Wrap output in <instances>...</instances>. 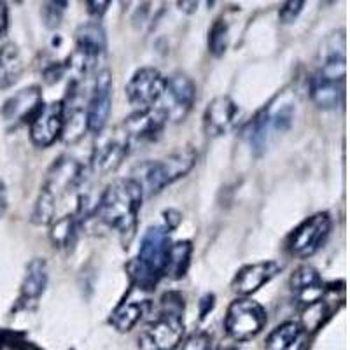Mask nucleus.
Wrapping results in <instances>:
<instances>
[{"label": "nucleus", "mask_w": 350, "mask_h": 350, "mask_svg": "<svg viewBox=\"0 0 350 350\" xmlns=\"http://www.w3.org/2000/svg\"><path fill=\"white\" fill-rule=\"evenodd\" d=\"M282 267L277 261L252 262L237 271L235 279L231 282V289L239 296H249L261 289L265 284L270 282L273 277L280 273Z\"/></svg>", "instance_id": "13"}, {"label": "nucleus", "mask_w": 350, "mask_h": 350, "mask_svg": "<svg viewBox=\"0 0 350 350\" xmlns=\"http://www.w3.org/2000/svg\"><path fill=\"white\" fill-rule=\"evenodd\" d=\"M208 53L215 58L223 56L226 53L228 46H230V27H228L226 20L223 18H217V20L212 23L211 30H208Z\"/></svg>", "instance_id": "26"}, {"label": "nucleus", "mask_w": 350, "mask_h": 350, "mask_svg": "<svg viewBox=\"0 0 350 350\" xmlns=\"http://www.w3.org/2000/svg\"><path fill=\"white\" fill-rule=\"evenodd\" d=\"M65 72V65L62 64H51L46 70H44V79L46 83H56V81H60V77L64 76Z\"/></svg>", "instance_id": "32"}, {"label": "nucleus", "mask_w": 350, "mask_h": 350, "mask_svg": "<svg viewBox=\"0 0 350 350\" xmlns=\"http://www.w3.org/2000/svg\"><path fill=\"white\" fill-rule=\"evenodd\" d=\"M214 303H215V296L214 295H205L200 301V319H205L207 317L208 312L214 308Z\"/></svg>", "instance_id": "34"}, {"label": "nucleus", "mask_w": 350, "mask_h": 350, "mask_svg": "<svg viewBox=\"0 0 350 350\" xmlns=\"http://www.w3.org/2000/svg\"><path fill=\"white\" fill-rule=\"evenodd\" d=\"M239 116V105L230 96H217L203 114V130L208 137H221L231 130Z\"/></svg>", "instance_id": "17"}, {"label": "nucleus", "mask_w": 350, "mask_h": 350, "mask_svg": "<svg viewBox=\"0 0 350 350\" xmlns=\"http://www.w3.org/2000/svg\"><path fill=\"white\" fill-rule=\"evenodd\" d=\"M128 151H130V142L124 135L123 128H118L114 133L104 137L100 142L95 144L92 154L93 172L98 175L111 174L123 163Z\"/></svg>", "instance_id": "12"}, {"label": "nucleus", "mask_w": 350, "mask_h": 350, "mask_svg": "<svg viewBox=\"0 0 350 350\" xmlns=\"http://www.w3.org/2000/svg\"><path fill=\"white\" fill-rule=\"evenodd\" d=\"M267 310L258 301L239 298L228 306L224 329L235 342H247L258 336L267 326Z\"/></svg>", "instance_id": "5"}, {"label": "nucleus", "mask_w": 350, "mask_h": 350, "mask_svg": "<svg viewBox=\"0 0 350 350\" xmlns=\"http://www.w3.org/2000/svg\"><path fill=\"white\" fill-rule=\"evenodd\" d=\"M165 124H167L165 116L152 105L151 109H144V111L131 114L121 128H123L124 135L131 146L133 142L154 140L161 133Z\"/></svg>", "instance_id": "14"}, {"label": "nucleus", "mask_w": 350, "mask_h": 350, "mask_svg": "<svg viewBox=\"0 0 350 350\" xmlns=\"http://www.w3.org/2000/svg\"><path fill=\"white\" fill-rule=\"evenodd\" d=\"M42 92L39 86L25 88L16 95L11 96L2 107L4 120L11 124L30 123L42 107Z\"/></svg>", "instance_id": "15"}, {"label": "nucleus", "mask_w": 350, "mask_h": 350, "mask_svg": "<svg viewBox=\"0 0 350 350\" xmlns=\"http://www.w3.org/2000/svg\"><path fill=\"white\" fill-rule=\"evenodd\" d=\"M56 212V196L49 189L42 186L39 193V198L36 202V207L32 212V223L44 226V224H51L53 217Z\"/></svg>", "instance_id": "27"}, {"label": "nucleus", "mask_w": 350, "mask_h": 350, "mask_svg": "<svg viewBox=\"0 0 350 350\" xmlns=\"http://www.w3.org/2000/svg\"><path fill=\"white\" fill-rule=\"evenodd\" d=\"M23 74V58L14 42L0 48V90H8L20 81Z\"/></svg>", "instance_id": "22"}, {"label": "nucleus", "mask_w": 350, "mask_h": 350, "mask_svg": "<svg viewBox=\"0 0 350 350\" xmlns=\"http://www.w3.org/2000/svg\"><path fill=\"white\" fill-rule=\"evenodd\" d=\"M310 96L314 104L324 111H333L343 104L345 96V79H333L315 72L310 77Z\"/></svg>", "instance_id": "19"}, {"label": "nucleus", "mask_w": 350, "mask_h": 350, "mask_svg": "<svg viewBox=\"0 0 350 350\" xmlns=\"http://www.w3.org/2000/svg\"><path fill=\"white\" fill-rule=\"evenodd\" d=\"M111 104H112V77L109 70L98 72V76L95 79V86L88 100L86 107V121L88 130L100 135L104 131L105 124H107L109 114H111Z\"/></svg>", "instance_id": "10"}, {"label": "nucleus", "mask_w": 350, "mask_h": 350, "mask_svg": "<svg viewBox=\"0 0 350 350\" xmlns=\"http://www.w3.org/2000/svg\"><path fill=\"white\" fill-rule=\"evenodd\" d=\"M226 350H242V349H239V347H230V349H226Z\"/></svg>", "instance_id": "39"}, {"label": "nucleus", "mask_w": 350, "mask_h": 350, "mask_svg": "<svg viewBox=\"0 0 350 350\" xmlns=\"http://www.w3.org/2000/svg\"><path fill=\"white\" fill-rule=\"evenodd\" d=\"M163 308L140 338L142 350H175L184 334V299L177 293L163 296Z\"/></svg>", "instance_id": "3"}, {"label": "nucleus", "mask_w": 350, "mask_h": 350, "mask_svg": "<svg viewBox=\"0 0 350 350\" xmlns=\"http://www.w3.org/2000/svg\"><path fill=\"white\" fill-rule=\"evenodd\" d=\"M79 219L76 214H68L64 217L56 219L51 224L49 239L55 249L60 251H70L77 240V231H79Z\"/></svg>", "instance_id": "24"}, {"label": "nucleus", "mask_w": 350, "mask_h": 350, "mask_svg": "<svg viewBox=\"0 0 350 350\" xmlns=\"http://www.w3.org/2000/svg\"><path fill=\"white\" fill-rule=\"evenodd\" d=\"M306 333L301 324L289 321L275 327L268 334L265 349L267 350H305L306 349Z\"/></svg>", "instance_id": "20"}, {"label": "nucleus", "mask_w": 350, "mask_h": 350, "mask_svg": "<svg viewBox=\"0 0 350 350\" xmlns=\"http://www.w3.org/2000/svg\"><path fill=\"white\" fill-rule=\"evenodd\" d=\"M212 336L205 331H198V333H193L186 342L183 343V349L180 350H212Z\"/></svg>", "instance_id": "30"}, {"label": "nucleus", "mask_w": 350, "mask_h": 350, "mask_svg": "<svg viewBox=\"0 0 350 350\" xmlns=\"http://www.w3.org/2000/svg\"><path fill=\"white\" fill-rule=\"evenodd\" d=\"M191 252L193 245L187 240H180V242H174L170 245L167 258V267H165V275H168L170 279H183L187 273L189 262H191Z\"/></svg>", "instance_id": "25"}, {"label": "nucleus", "mask_w": 350, "mask_h": 350, "mask_svg": "<svg viewBox=\"0 0 350 350\" xmlns=\"http://www.w3.org/2000/svg\"><path fill=\"white\" fill-rule=\"evenodd\" d=\"M289 286L293 291V296L303 308L324 298V293H326V286H324L319 271L308 265L299 267L295 273L291 275Z\"/></svg>", "instance_id": "18"}, {"label": "nucleus", "mask_w": 350, "mask_h": 350, "mask_svg": "<svg viewBox=\"0 0 350 350\" xmlns=\"http://www.w3.org/2000/svg\"><path fill=\"white\" fill-rule=\"evenodd\" d=\"M196 151L193 148L180 149L177 152H172L167 158L152 161V163L144 165L142 168V189H149V193H159L167 186L179 180L186 174L191 172V168L196 163Z\"/></svg>", "instance_id": "4"}, {"label": "nucleus", "mask_w": 350, "mask_h": 350, "mask_svg": "<svg viewBox=\"0 0 350 350\" xmlns=\"http://www.w3.org/2000/svg\"><path fill=\"white\" fill-rule=\"evenodd\" d=\"M303 5L305 2H299V0H291V2H284L280 5V11H279V18L282 23H293V21L298 20L299 12L303 11Z\"/></svg>", "instance_id": "31"}, {"label": "nucleus", "mask_w": 350, "mask_h": 350, "mask_svg": "<svg viewBox=\"0 0 350 350\" xmlns=\"http://www.w3.org/2000/svg\"><path fill=\"white\" fill-rule=\"evenodd\" d=\"M142 196V186L133 177L114 180L105 187V191L96 203V219L111 230L118 231L123 237L124 243H128L135 235Z\"/></svg>", "instance_id": "1"}, {"label": "nucleus", "mask_w": 350, "mask_h": 350, "mask_svg": "<svg viewBox=\"0 0 350 350\" xmlns=\"http://www.w3.org/2000/svg\"><path fill=\"white\" fill-rule=\"evenodd\" d=\"M165 88V77L158 68L144 67L137 70L126 84V96L131 105L144 111L156 105Z\"/></svg>", "instance_id": "9"}, {"label": "nucleus", "mask_w": 350, "mask_h": 350, "mask_svg": "<svg viewBox=\"0 0 350 350\" xmlns=\"http://www.w3.org/2000/svg\"><path fill=\"white\" fill-rule=\"evenodd\" d=\"M149 306H151V303L148 299H144V301H139V299H124V301H121L120 305L116 306L114 312L111 314V319H109V323L114 326V329L120 331V333H128L146 315V312L149 310Z\"/></svg>", "instance_id": "21"}, {"label": "nucleus", "mask_w": 350, "mask_h": 350, "mask_svg": "<svg viewBox=\"0 0 350 350\" xmlns=\"http://www.w3.org/2000/svg\"><path fill=\"white\" fill-rule=\"evenodd\" d=\"M8 211V196H5V187L4 184L0 183V217Z\"/></svg>", "instance_id": "37"}, {"label": "nucleus", "mask_w": 350, "mask_h": 350, "mask_svg": "<svg viewBox=\"0 0 350 350\" xmlns=\"http://www.w3.org/2000/svg\"><path fill=\"white\" fill-rule=\"evenodd\" d=\"M68 2H44L42 4V21L48 28H58L64 18Z\"/></svg>", "instance_id": "29"}, {"label": "nucleus", "mask_w": 350, "mask_h": 350, "mask_svg": "<svg viewBox=\"0 0 350 350\" xmlns=\"http://www.w3.org/2000/svg\"><path fill=\"white\" fill-rule=\"evenodd\" d=\"M48 286V262L37 258L27 267L23 284H21V298L25 301H33L39 298Z\"/></svg>", "instance_id": "23"}, {"label": "nucleus", "mask_w": 350, "mask_h": 350, "mask_svg": "<svg viewBox=\"0 0 350 350\" xmlns=\"http://www.w3.org/2000/svg\"><path fill=\"white\" fill-rule=\"evenodd\" d=\"M107 51V37L98 21H90L77 28L76 53L70 56L72 67L79 74H90L104 60Z\"/></svg>", "instance_id": "7"}, {"label": "nucleus", "mask_w": 350, "mask_h": 350, "mask_svg": "<svg viewBox=\"0 0 350 350\" xmlns=\"http://www.w3.org/2000/svg\"><path fill=\"white\" fill-rule=\"evenodd\" d=\"M8 32V5L0 2V37H4Z\"/></svg>", "instance_id": "36"}, {"label": "nucleus", "mask_w": 350, "mask_h": 350, "mask_svg": "<svg viewBox=\"0 0 350 350\" xmlns=\"http://www.w3.org/2000/svg\"><path fill=\"white\" fill-rule=\"evenodd\" d=\"M329 317V310H327V305L324 301V298H321L319 301L312 303V305L305 306L303 308V324L301 327L308 333V331L319 329L321 324H324V321Z\"/></svg>", "instance_id": "28"}, {"label": "nucleus", "mask_w": 350, "mask_h": 350, "mask_svg": "<svg viewBox=\"0 0 350 350\" xmlns=\"http://www.w3.org/2000/svg\"><path fill=\"white\" fill-rule=\"evenodd\" d=\"M64 133V102H51L40 107L30 121V139L37 148H49Z\"/></svg>", "instance_id": "11"}, {"label": "nucleus", "mask_w": 350, "mask_h": 350, "mask_svg": "<svg viewBox=\"0 0 350 350\" xmlns=\"http://www.w3.org/2000/svg\"><path fill=\"white\" fill-rule=\"evenodd\" d=\"M88 5V12L92 14L93 18H96V20H100V18L104 16L105 11H107V8L111 5V2H86Z\"/></svg>", "instance_id": "33"}, {"label": "nucleus", "mask_w": 350, "mask_h": 350, "mask_svg": "<svg viewBox=\"0 0 350 350\" xmlns=\"http://www.w3.org/2000/svg\"><path fill=\"white\" fill-rule=\"evenodd\" d=\"M331 231V217L327 212H319L305 219L287 239V251L296 258H310L326 243Z\"/></svg>", "instance_id": "8"}, {"label": "nucleus", "mask_w": 350, "mask_h": 350, "mask_svg": "<svg viewBox=\"0 0 350 350\" xmlns=\"http://www.w3.org/2000/svg\"><path fill=\"white\" fill-rule=\"evenodd\" d=\"M165 219H167V230H174V228H177V224L180 223V214L177 211H168L165 212Z\"/></svg>", "instance_id": "35"}, {"label": "nucleus", "mask_w": 350, "mask_h": 350, "mask_svg": "<svg viewBox=\"0 0 350 350\" xmlns=\"http://www.w3.org/2000/svg\"><path fill=\"white\" fill-rule=\"evenodd\" d=\"M81 183H83V167L70 156H62L49 168L44 187L49 189L58 200V196L64 193L77 189Z\"/></svg>", "instance_id": "16"}, {"label": "nucleus", "mask_w": 350, "mask_h": 350, "mask_svg": "<svg viewBox=\"0 0 350 350\" xmlns=\"http://www.w3.org/2000/svg\"><path fill=\"white\" fill-rule=\"evenodd\" d=\"M177 5L186 12H195L196 8H198V2H179Z\"/></svg>", "instance_id": "38"}, {"label": "nucleus", "mask_w": 350, "mask_h": 350, "mask_svg": "<svg viewBox=\"0 0 350 350\" xmlns=\"http://www.w3.org/2000/svg\"><path fill=\"white\" fill-rule=\"evenodd\" d=\"M170 245V231L165 226H152L146 231L139 254L126 267L131 282L140 291H152L158 286L165 275Z\"/></svg>", "instance_id": "2"}, {"label": "nucleus", "mask_w": 350, "mask_h": 350, "mask_svg": "<svg viewBox=\"0 0 350 350\" xmlns=\"http://www.w3.org/2000/svg\"><path fill=\"white\" fill-rule=\"evenodd\" d=\"M196 98V86L183 72H175L165 79L163 93L156 102L154 107L165 116V120L179 123L189 114Z\"/></svg>", "instance_id": "6"}]
</instances>
